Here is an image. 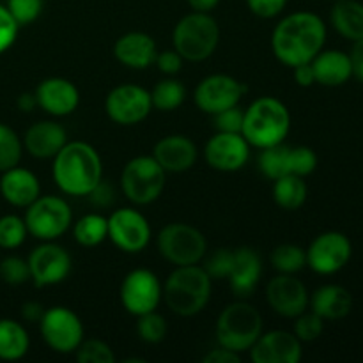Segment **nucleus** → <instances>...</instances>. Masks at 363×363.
Masks as SVG:
<instances>
[{"label": "nucleus", "mask_w": 363, "mask_h": 363, "mask_svg": "<svg viewBox=\"0 0 363 363\" xmlns=\"http://www.w3.org/2000/svg\"><path fill=\"white\" fill-rule=\"evenodd\" d=\"M326 43V23L319 14L296 11L284 16L272 32V52L287 67L311 62Z\"/></svg>", "instance_id": "nucleus-1"}, {"label": "nucleus", "mask_w": 363, "mask_h": 363, "mask_svg": "<svg viewBox=\"0 0 363 363\" xmlns=\"http://www.w3.org/2000/svg\"><path fill=\"white\" fill-rule=\"evenodd\" d=\"M53 181L69 197H89L103 181V162L94 145L67 140L53 156Z\"/></svg>", "instance_id": "nucleus-2"}, {"label": "nucleus", "mask_w": 363, "mask_h": 363, "mask_svg": "<svg viewBox=\"0 0 363 363\" xmlns=\"http://www.w3.org/2000/svg\"><path fill=\"white\" fill-rule=\"evenodd\" d=\"M211 291L213 279L202 264L176 266L163 284V301L176 315L191 318L208 307Z\"/></svg>", "instance_id": "nucleus-3"}, {"label": "nucleus", "mask_w": 363, "mask_h": 363, "mask_svg": "<svg viewBox=\"0 0 363 363\" xmlns=\"http://www.w3.org/2000/svg\"><path fill=\"white\" fill-rule=\"evenodd\" d=\"M291 131V112L286 103L273 96H262L245 110L241 135L255 149L286 142Z\"/></svg>", "instance_id": "nucleus-4"}, {"label": "nucleus", "mask_w": 363, "mask_h": 363, "mask_svg": "<svg viewBox=\"0 0 363 363\" xmlns=\"http://www.w3.org/2000/svg\"><path fill=\"white\" fill-rule=\"evenodd\" d=\"M220 43V25L211 13L184 14L172 30L174 50L188 62H202L216 52Z\"/></svg>", "instance_id": "nucleus-5"}, {"label": "nucleus", "mask_w": 363, "mask_h": 363, "mask_svg": "<svg viewBox=\"0 0 363 363\" xmlns=\"http://www.w3.org/2000/svg\"><path fill=\"white\" fill-rule=\"evenodd\" d=\"M262 333V315L247 300L227 305L216 319L215 335L218 346L234 353H245L255 344Z\"/></svg>", "instance_id": "nucleus-6"}, {"label": "nucleus", "mask_w": 363, "mask_h": 363, "mask_svg": "<svg viewBox=\"0 0 363 363\" xmlns=\"http://www.w3.org/2000/svg\"><path fill=\"white\" fill-rule=\"evenodd\" d=\"M167 186V172L151 156H135L121 172V188L135 206L152 204Z\"/></svg>", "instance_id": "nucleus-7"}, {"label": "nucleus", "mask_w": 363, "mask_h": 363, "mask_svg": "<svg viewBox=\"0 0 363 363\" xmlns=\"http://www.w3.org/2000/svg\"><path fill=\"white\" fill-rule=\"evenodd\" d=\"M23 220L28 236L39 241H55L73 225V211L66 199L59 195H39L25 208Z\"/></svg>", "instance_id": "nucleus-8"}, {"label": "nucleus", "mask_w": 363, "mask_h": 363, "mask_svg": "<svg viewBox=\"0 0 363 363\" xmlns=\"http://www.w3.org/2000/svg\"><path fill=\"white\" fill-rule=\"evenodd\" d=\"M158 252L165 261L176 266L201 264L208 254L206 236L197 229L184 222L167 223L156 238Z\"/></svg>", "instance_id": "nucleus-9"}, {"label": "nucleus", "mask_w": 363, "mask_h": 363, "mask_svg": "<svg viewBox=\"0 0 363 363\" xmlns=\"http://www.w3.org/2000/svg\"><path fill=\"white\" fill-rule=\"evenodd\" d=\"M38 325L46 346L59 354L74 353L85 339L82 319L77 312L62 305L46 308Z\"/></svg>", "instance_id": "nucleus-10"}, {"label": "nucleus", "mask_w": 363, "mask_h": 363, "mask_svg": "<svg viewBox=\"0 0 363 363\" xmlns=\"http://www.w3.org/2000/svg\"><path fill=\"white\" fill-rule=\"evenodd\" d=\"M121 303L128 314L144 315L158 308L163 300V286L158 275L147 268L131 269L121 282Z\"/></svg>", "instance_id": "nucleus-11"}, {"label": "nucleus", "mask_w": 363, "mask_h": 363, "mask_svg": "<svg viewBox=\"0 0 363 363\" xmlns=\"http://www.w3.org/2000/svg\"><path fill=\"white\" fill-rule=\"evenodd\" d=\"M152 110L151 92L137 84L113 87L105 98V112L119 126H135L149 117Z\"/></svg>", "instance_id": "nucleus-12"}, {"label": "nucleus", "mask_w": 363, "mask_h": 363, "mask_svg": "<svg viewBox=\"0 0 363 363\" xmlns=\"http://www.w3.org/2000/svg\"><path fill=\"white\" fill-rule=\"evenodd\" d=\"M108 218V240L124 254H140L151 243L147 218L135 208H119Z\"/></svg>", "instance_id": "nucleus-13"}, {"label": "nucleus", "mask_w": 363, "mask_h": 363, "mask_svg": "<svg viewBox=\"0 0 363 363\" xmlns=\"http://www.w3.org/2000/svg\"><path fill=\"white\" fill-rule=\"evenodd\" d=\"M30 282L35 287L59 286L71 273V255L55 241H41L39 247L30 252L27 259Z\"/></svg>", "instance_id": "nucleus-14"}, {"label": "nucleus", "mask_w": 363, "mask_h": 363, "mask_svg": "<svg viewBox=\"0 0 363 363\" xmlns=\"http://www.w3.org/2000/svg\"><path fill=\"white\" fill-rule=\"evenodd\" d=\"M245 87L238 78L225 73H213L202 78L195 87L194 101L201 112L215 116L222 110L240 105Z\"/></svg>", "instance_id": "nucleus-15"}, {"label": "nucleus", "mask_w": 363, "mask_h": 363, "mask_svg": "<svg viewBox=\"0 0 363 363\" xmlns=\"http://www.w3.org/2000/svg\"><path fill=\"white\" fill-rule=\"evenodd\" d=\"M307 266L319 275H333L346 268L353 247L346 234L339 230H326L319 234L307 250Z\"/></svg>", "instance_id": "nucleus-16"}, {"label": "nucleus", "mask_w": 363, "mask_h": 363, "mask_svg": "<svg viewBox=\"0 0 363 363\" xmlns=\"http://www.w3.org/2000/svg\"><path fill=\"white\" fill-rule=\"evenodd\" d=\"M250 149L247 138L241 133L216 131L204 145V160L211 169L218 172H238L250 160Z\"/></svg>", "instance_id": "nucleus-17"}, {"label": "nucleus", "mask_w": 363, "mask_h": 363, "mask_svg": "<svg viewBox=\"0 0 363 363\" xmlns=\"http://www.w3.org/2000/svg\"><path fill=\"white\" fill-rule=\"evenodd\" d=\"M308 291L296 275L279 273L266 286V301L275 314L294 319L308 308Z\"/></svg>", "instance_id": "nucleus-18"}, {"label": "nucleus", "mask_w": 363, "mask_h": 363, "mask_svg": "<svg viewBox=\"0 0 363 363\" xmlns=\"http://www.w3.org/2000/svg\"><path fill=\"white\" fill-rule=\"evenodd\" d=\"M248 351L254 363H298L303 357L301 340L286 330L262 332Z\"/></svg>", "instance_id": "nucleus-19"}, {"label": "nucleus", "mask_w": 363, "mask_h": 363, "mask_svg": "<svg viewBox=\"0 0 363 363\" xmlns=\"http://www.w3.org/2000/svg\"><path fill=\"white\" fill-rule=\"evenodd\" d=\"M38 106L53 117L71 116L80 105V91L71 80L62 77L45 78L34 91Z\"/></svg>", "instance_id": "nucleus-20"}, {"label": "nucleus", "mask_w": 363, "mask_h": 363, "mask_svg": "<svg viewBox=\"0 0 363 363\" xmlns=\"http://www.w3.org/2000/svg\"><path fill=\"white\" fill-rule=\"evenodd\" d=\"M152 158L162 165L167 174H181L197 163L199 149L186 135H167L156 142Z\"/></svg>", "instance_id": "nucleus-21"}, {"label": "nucleus", "mask_w": 363, "mask_h": 363, "mask_svg": "<svg viewBox=\"0 0 363 363\" xmlns=\"http://www.w3.org/2000/svg\"><path fill=\"white\" fill-rule=\"evenodd\" d=\"M262 277L261 255L250 247L234 248V261L230 268L229 286L238 300H248L257 289Z\"/></svg>", "instance_id": "nucleus-22"}, {"label": "nucleus", "mask_w": 363, "mask_h": 363, "mask_svg": "<svg viewBox=\"0 0 363 363\" xmlns=\"http://www.w3.org/2000/svg\"><path fill=\"white\" fill-rule=\"evenodd\" d=\"M23 149L38 160H53V156L66 145L67 133L62 124L55 121H39L25 131Z\"/></svg>", "instance_id": "nucleus-23"}, {"label": "nucleus", "mask_w": 363, "mask_h": 363, "mask_svg": "<svg viewBox=\"0 0 363 363\" xmlns=\"http://www.w3.org/2000/svg\"><path fill=\"white\" fill-rule=\"evenodd\" d=\"M0 174V195L7 204L25 209L41 195V183L32 170L16 165Z\"/></svg>", "instance_id": "nucleus-24"}, {"label": "nucleus", "mask_w": 363, "mask_h": 363, "mask_svg": "<svg viewBox=\"0 0 363 363\" xmlns=\"http://www.w3.org/2000/svg\"><path fill=\"white\" fill-rule=\"evenodd\" d=\"M156 41L149 34L140 30H131L117 38L113 45V55L123 66L130 69H147L155 64Z\"/></svg>", "instance_id": "nucleus-25"}, {"label": "nucleus", "mask_w": 363, "mask_h": 363, "mask_svg": "<svg viewBox=\"0 0 363 363\" xmlns=\"http://www.w3.org/2000/svg\"><path fill=\"white\" fill-rule=\"evenodd\" d=\"M311 64L314 69L315 84H321L325 87H339L353 77L350 53L340 52V50L323 48L311 60Z\"/></svg>", "instance_id": "nucleus-26"}, {"label": "nucleus", "mask_w": 363, "mask_h": 363, "mask_svg": "<svg viewBox=\"0 0 363 363\" xmlns=\"http://www.w3.org/2000/svg\"><path fill=\"white\" fill-rule=\"evenodd\" d=\"M312 312L321 315L325 321H339L344 319L353 308V296L350 291L337 284H326L315 289L308 300Z\"/></svg>", "instance_id": "nucleus-27"}, {"label": "nucleus", "mask_w": 363, "mask_h": 363, "mask_svg": "<svg viewBox=\"0 0 363 363\" xmlns=\"http://www.w3.org/2000/svg\"><path fill=\"white\" fill-rule=\"evenodd\" d=\"M330 21L342 38L358 41L363 38V4L358 0H337L330 13Z\"/></svg>", "instance_id": "nucleus-28"}, {"label": "nucleus", "mask_w": 363, "mask_h": 363, "mask_svg": "<svg viewBox=\"0 0 363 363\" xmlns=\"http://www.w3.org/2000/svg\"><path fill=\"white\" fill-rule=\"evenodd\" d=\"M30 350V337L25 326L14 319H0V360H21Z\"/></svg>", "instance_id": "nucleus-29"}, {"label": "nucleus", "mask_w": 363, "mask_h": 363, "mask_svg": "<svg viewBox=\"0 0 363 363\" xmlns=\"http://www.w3.org/2000/svg\"><path fill=\"white\" fill-rule=\"evenodd\" d=\"M308 186L303 177L286 174L273 181V201L284 211H296L307 202Z\"/></svg>", "instance_id": "nucleus-30"}, {"label": "nucleus", "mask_w": 363, "mask_h": 363, "mask_svg": "<svg viewBox=\"0 0 363 363\" xmlns=\"http://www.w3.org/2000/svg\"><path fill=\"white\" fill-rule=\"evenodd\" d=\"M73 238L80 247L94 248L108 240V218L99 213H87L74 222L73 220Z\"/></svg>", "instance_id": "nucleus-31"}, {"label": "nucleus", "mask_w": 363, "mask_h": 363, "mask_svg": "<svg viewBox=\"0 0 363 363\" xmlns=\"http://www.w3.org/2000/svg\"><path fill=\"white\" fill-rule=\"evenodd\" d=\"M149 92H151L152 108H156L158 112H174L186 99V87L174 77L160 80L155 89Z\"/></svg>", "instance_id": "nucleus-32"}, {"label": "nucleus", "mask_w": 363, "mask_h": 363, "mask_svg": "<svg viewBox=\"0 0 363 363\" xmlns=\"http://www.w3.org/2000/svg\"><path fill=\"white\" fill-rule=\"evenodd\" d=\"M269 261H272V266L279 273L296 275L307 266V252H305V248L298 247V245L284 243L273 248Z\"/></svg>", "instance_id": "nucleus-33"}, {"label": "nucleus", "mask_w": 363, "mask_h": 363, "mask_svg": "<svg viewBox=\"0 0 363 363\" xmlns=\"http://www.w3.org/2000/svg\"><path fill=\"white\" fill-rule=\"evenodd\" d=\"M257 167L261 174L268 179L275 181L287 174V156H289V145L277 144L272 147L259 149Z\"/></svg>", "instance_id": "nucleus-34"}, {"label": "nucleus", "mask_w": 363, "mask_h": 363, "mask_svg": "<svg viewBox=\"0 0 363 363\" xmlns=\"http://www.w3.org/2000/svg\"><path fill=\"white\" fill-rule=\"evenodd\" d=\"M23 140L7 124L0 123V172L20 165L23 156Z\"/></svg>", "instance_id": "nucleus-35"}, {"label": "nucleus", "mask_w": 363, "mask_h": 363, "mask_svg": "<svg viewBox=\"0 0 363 363\" xmlns=\"http://www.w3.org/2000/svg\"><path fill=\"white\" fill-rule=\"evenodd\" d=\"M28 236L25 220L18 215L0 216V250H16Z\"/></svg>", "instance_id": "nucleus-36"}, {"label": "nucleus", "mask_w": 363, "mask_h": 363, "mask_svg": "<svg viewBox=\"0 0 363 363\" xmlns=\"http://www.w3.org/2000/svg\"><path fill=\"white\" fill-rule=\"evenodd\" d=\"M137 319V333L144 342L160 344L167 337L169 325H167L165 318L162 314H158L156 311L147 312L144 315H138Z\"/></svg>", "instance_id": "nucleus-37"}, {"label": "nucleus", "mask_w": 363, "mask_h": 363, "mask_svg": "<svg viewBox=\"0 0 363 363\" xmlns=\"http://www.w3.org/2000/svg\"><path fill=\"white\" fill-rule=\"evenodd\" d=\"M74 358L80 363H116L117 360L112 347L98 339L82 340V344L74 351Z\"/></svg>", "instance_id": "nucleus-38"}, {"label": "nucleus", "mask_w": 363, "mask_h": 363, "mask_svg": "<svg viewBox=\"0 0 363 363\" xmlns=\"http://www.w3.org/2000/svg\"><path fill=\"white\" fill-rule=\"evenodd\" d=\"M318 169V155L314 149L307 145H296L289 147V156H287V174L307 177Z\"/></svg>", "instance_id": "nucleus-39"}, {"label": "nucleus", "mask_w": 363, "mask_h": 363, "mask_svg": "<svg viewBox=\"0 0 363 363\" xmlns=\"http://www.w3.org/2000/svg\"><path fill=\"white\" fill-rule=\"evenodd\" d=\"M323 330H325V319L315 312L305 311L294 318L293 333L301 340V344L318 340L323 335Z\"/></svg>", "instance_id": "nucleus-40"}, {"label": "nucleus", "mask_w": 363, "mask_h": 363, "mask_svg": "<svg viewBox=\"0 0 363 363\" xmlns=\"http://www.w3.org/2000/svg\"><path fill=\"white\" fill-rule=\"evenodd\" d=\"M234 250L233 248H216L211 254H206L202 259V268L206 269L213 280L227 279L233 268Z\"/></svg>", "instance_id": "nucleus-41"}, {"label": "nucleus", "mask_w": 363, "mask_h": 363, "mask_svg": "<svg viewBox=\"0 0 363 363\" xmlns=\"http://www.w3.org/2000/svg\"><path fill=\"white\" fill-rule=\"evenodd\" d=\"M0 279L7 286H21V284L30 280L27 259H21L18 255H7L0 259Z\"/></svg>", "instance_id": "nucleus-42"}, {"label": "nucleus", "mask_w": 363, "mask_h": 363, "mask_svg": "<svg viewBox=\"0 0 363 363\" xmlns=\"http://www.w3.org/2000/svg\"><path fill=\"white\" fill-rule=\"evenodd\" d=\"M45 0H6V7L20 27L30 25L41 16Z\"/></svg>", "instance_id": "nucleus-43"}, {"label": "nucleus", "mask_w": 363, "mask_h": 363, "mask_svg": "<svg viewBox=\"0 0 363 363\" xmlns=\"http://www.w3.org/2000/svg\"><path fill=\"white\" fill-rule=\"evenodd\" d=\"M18 30H20V25L16 23L6 4H0V55L16 43Z\"/></svg>", "instance_id": "nucleus-44"}, {"label": "nucleus", "mask_w": 363, "mask_h": 363, "mask_svg": "<svg viewBox=\"0 0 363 363\" xmlns=\"http://www.w3.org/2000/svg\"><path fill=\"white\" fill-rule=\"evenodd\" d=\"M243 116L245 110L240 106H230V108L222 110V112L215 113V130L225 131V133H241L243 128Z\"/></svg>", "instance_id": "nucleus-45"}, {"label": "nucleus", "mask_w": 363, "mask_h": 363, "mask_svg": "<svg viewBox=\"0 0 363 363\" xmlns=\"http://www.w3.org/2000/svg\"><path fill=\"white\" fill-rule=\"evenodd\" d=\"M252 14L264 20L277 18L287 6V0H245Z\"/></svg>", "instance_id": "nucleus-46"}, {"label": "nucleus", "mask_w": 363, "mask_h": 363, "mask_svg": "<svg viewBox=\"0 0 363 363\" xmlns=\"http://www.w3.org/2000/svg\"><path fill=\"white\" fill-rule=\"evenodd\" d=\"M184 59L176 52V50H163V52L156 53L155 66L158 67L160 73L167 74V77H176L181 69H183Z\"/></svg>", "instance_id": "nucleus-47"}, {"label": "nucleus", "mask_w": 363, "mask_h": 363, "mask_svg": "<svg viewBox=\"0 0 363 363\" xmlns=\"http://www.w3.org/2000/svg\"><path fill=\"white\" fill-rule=\"evenodd\" d=\"M202 362L204 363H240L241 357L240 353H234V351L227 350V347L216 346L204 354Z\"/></svg>", "instance_id": "nucleus-48"}, {"label": "nucleus", "mask_w": 363, "mask_h": 363, "mask_svg": "<svg viewBox=\"0 0 363 363\" xmlns=\"http://www.w3.org/2000/svg\"><path fill=\"white\" fill-rule=\"evenodd\" d=\"M351 66H353V77L363 82V38L353 41V48L350 53Z\"/></svg>", "instance_id": "nucleus-49"}, {"label": "nucleus", "mask_w": 363, "mask_h": 363, "mask_svg": "<svg viewBox=\"0 0 363 363\" xmlns=\"http://www.w3.org/2000/svg\"><path fill=\"white\" fill-rule=\"evenodd\" d=\"M294 73V82H296L300 87H311V85L315 84V77H314V69H312L311 62L300 64V66L293 67Z\"/></svg>", "instance_id": "nucleus-50"}, {"label": "nucleus", "mask_w": 363, "mask_h": 363, "mask_svg": "<svg viewBox=\"0 0 363 363\" xmlns=\"http://www.w3.org/2000/svg\"><path fill=\"white\" fill-rule=\"evenodd\" d=\"M46 308L39 301H27L21 305V319L27 323H39Z\"/></svg>", "instance_id": "nucleus-51"}, {"label": "nucleus", "mask_w": 363, "mask_h": 363, "mask_svg": "<svg viewBox=\"0 0 363 363\" xmlns=\"http://www.w3.org/2000/svg\"><path fill=\"white\" fill-rule=\"evenodd\" d=\"M16 105L21 112H32L34 108H38V99H35L34 92H23V94L18 96Z\"/></svg>", "instance_id": "nucleus-52"}, {"label": "nucleus", "mask_w": 363, "mask_h": 363, "mask_svg": "<svg viewBox=\"0 0 363 363\" xmlns=\"http://www.w3.org/2000/svg\"><path fill=\"white\" fill-rule=\"evenodd\" d=\"M186 2L191 7V11H197V13H211L218 6L220 0H186Z\"/></svg>", "instance_id": "nucleus-53"}, {"label": "nucleus", "mask_w": 363, "mask_h": 363, "mask_svg": "<svg viewBox=\"0 0 363 363\" xmlns=\"http://www.w3.org/2000/svg\"><path fill=\"white\" fill-rule=\"evenodd\" d=\"M335 2H337V0H335Z\"/></svg>", "instance_id": "nucleus-54"}]
</instances>
